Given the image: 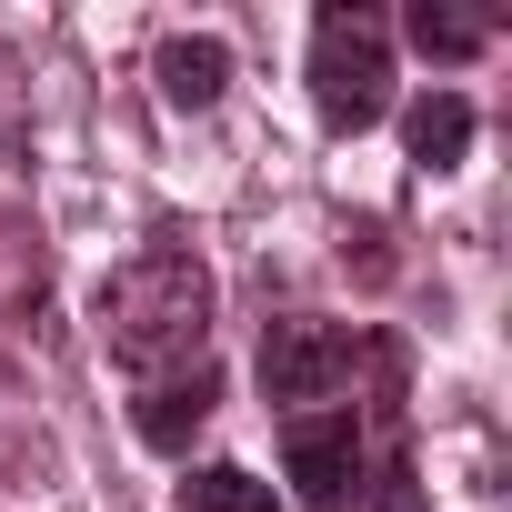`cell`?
<instances>
[{"mask_svg": "<svg viewBox=\"0 0 512 512\" xmlns=\"http://www.w3.org/2000/svg\"><path fill=\"white\" fill-rule=\"evenodd\" d=\"M91 312H101V352L121 372H171V362H201V342H211V272L161 241V251H131L91 292Z\"/></svg>", "mask_w": 512, "mask_h": 512, "instance_id": "cell-1", "label": "cell"}, {"mask_svg": "<svg viewBox=\"0 0 512 512\" xmlns=\"http://www.w3.org/2000/svg\"><path fill=\"white\" fill-rule=\"evenodd\" d=\"M0 141H21V61H11V41H0Z\"/></svg>", "mask_w": 512, "mask_h": 512, "instance_id": "cell-10", "label": "cell"}, {"mask_svg": "<svg viewBox=\"0 0 512 512\" xmlns=\"http://www.w3.org/2000/svg\"><path fill=\"white\" fill-rule=\"evenodd\" d=\"M262 392L282 412H332L352 392V332L342 322H272L262 332Z\"/></svg>", "mask_w": 512, "mask_h": 512, "instance_id": "cell-3", "label": "cell"}, {"mask_svg": "<svg viewBox=\"0 0 512 512\" xmlns=\"http://www.w3.org/2000/svg\"><path fill=\"white\" fill-rule=\"evenodd\" d=\"M312 111L332 131H372L392 111V31L372 11H332L312 21Z\"/></svg>", "mask_w": 512, "mask_h": 512, "instance_id": "cell-2", "label": "cell"}, {"mask_svg": "<svg viewBox=\"0 0 512 512\" xmlns=\"http://www.w3.org/2000/svg\"><path fill=\"white\" fill-rule=\"evenodd\" d=\"M151 81H161L171 111H211V101L231 91V51H221L211 31H171V41L151 51Z\"/></svg>", "mask_w": 512, "mask_h": 512, "instance_id": "cell-6", "label": "cell"}, {"mask_svg": "<svg viewBox=\"0 0 512 512\" xmlns=\"http://www.w3.org/2000/svg\"><path fill=\"white\" fill-rule=\"evenodd\" d=\"M402 31H412L422 61H472V51H492V21H482V11H442V0H412Z\"/></svg>", "mask_w": 512, "mask_h": 512, "instance_id": "cell-8", "label": "cell"}, {"mask_svg": "<svg viewBox=\"0 0 512 512\" xmlns=\"http://www.w3.org/2000/svg\"><path fill=\"white\" fill-rule=\"evenodd\" d=\"M221 412V372L211 362H191V382H151L141 392V412H131V432L151 442V452H191V432Z\"/></svg>", "mask_w": 512, "mask_h": 512, "instance_id": "cell-5", "label": "cell"}, {"mask_svg": "<svg viewBox=\"0 0 512 512\" xmlns=\"http://www.w3.org/2000/svg\"><path fill=\"white\" fill-rule=\"evenodd\" d=\"M402 151H412V171H462V151H472V101H462V91H422V101L402 111Z\"/></svg>", "mask_w": 512, "mask_h": 512, "instance_id": "cell-7", "label": "cell"}, {"mask_svg": "<svg viewBox=\"0 0 512 512\" xmlns=\"http://www.w3.org/2000/svg\"><path fill=\"white\" fill-rule=\"evenodd\" d=\"M181 512H282V492L251 482L241 462H201V472H181Z\"/></svg>", "mask_w": 512, "mask_h": 512, "instance_id": "cell-9", "label": "cell"}, {"mask_svg": "<svg viewBox=\"0 0 512 512\" xmlns=\"http://www.w3.org/2000/svg\"><path fill=\"white\" fill-rule=\"evenodd\" d=\"M282 472L302 482V512H362V422L352 402L282 422Z\"/></svg>", "mask_w": 512, "mask_h": 512, "instance_id": "cell-4", "label": "cell"}]
</instances>
